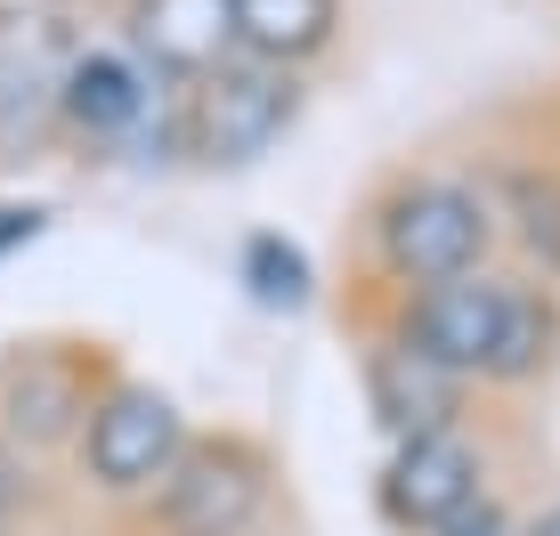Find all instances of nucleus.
Instances as JSON below:
<instances>
[{"label":"nucleus","mask_w":560,"mask_h":536,"mask_svg":"<svg viewBox=\"0 0 560 536\" xmlns=\"http://www.w3.org/2000/svg\"><path fill=\"white\" fill-rule=\"evenodd\" d=\"M528 536H560V504H552V512H545V521H536Z\"/></svg>","instance_id":"obj_18"},{"label":"nucleus","mask_w":560,"mask_h":536,"mask_svg":"<svg viewBox=\"0 0 560 536\" xmlns=\"http://www.w3.org/2000/svg\"><path fill=\"white\" fill-rule=\"evenodd\" d=\"M431 536H520V528H512V521H504V512H495V504H488V496H479V504H463V512H455V521H439Z\"/></svg>","instance_id":"obj_16"},{"label":"nucleus","mask_w":560,"mask_h":536,"mask_svg":"<svg viewBox=\"0 0 560 536\" xmlns=\"http://www.w3.org/2000/svg\"><path fill=\"white\" fill-rule=\"evenodd\" d=\"M301 114V82L293 66H268V57H244V66H211L196 82V106H187V147L203 163H260L268 147L293 130Z\"/></svg>","instance_id":"obj_1"},{"label":"nucleus","mask_w":560,"mask_h":536,"mask_svg":"<svg viewBox=\"0 0 560 536\" xmlns=\"http://www.w3.org/2000/svg\"><path fill=\"white\" fill-rule=\"evenodd\" d=\"M528 244L545 253V268H560V196H552V187H545V196L528 187Z\"/></svg>","instance_id":"obj_14"},{"label":"nucleus","mask_w":560,"mask_h":536,"mask_svg":"<svg viewBox=\"0 0 560 536\" xmlns=\"http://www.w3.org/2000/svg\"><path fill=\"white\" fill-rule=\"evenodd\" d=\"M154 90L147 73L130 66V57H106V49H82L66 66V90H57V114H66L82 139H130V130L147 123Z\"/></svg>","instance_id":"obj_10"},{"label":"nucleus","mask_w":560,"mask_h":536,"mask_svg":"<svg viewBox=\"0 0 560 536\" xmlns=\"http://www.w3.org/2000/svg\"><path fill=\"white\" fill-rule=\"evenodd\" d=\"M179 447H187L179 407L147 382H106L82 423V471L98 496H154V480L179 464Z\"/></svg>","instance_id":"obj_3"},{"label":"nucleus","mask_w":560,"mask_h":536,"mask_svg":"<svg viewBox=\"0 0 560 536\" xmlns=\"http://www.w3.org/2000/svg\"><path fill=\"white\" fill-rule=\"evenodd\" d=\"M130 42L147 66L203 82L236 49V16H228V0H130Z\"/></svg>","instance_id":"obj_9"},{"label":"nucleus","mask_w":560,"mask_h":536,"mask_svg":"<svg viewBox=\"0 0 560 536\" xmlns=\"http://www.w3.org/2000/svg\"><path fill=\"white\" fill-rule=\"evenodd\" d=\"M25 496H33V471H25V447H9L0 439V528L25 512Z\"/></svg>","instance_id":"obj_15"},{"label":"nucleus","mask_w":560,"mask_h":536,"mask_svg":"<svg viewBox=\"0 0 560 536\" xmlns=\"http://www.w3.org/2000/svg\"><path fill=\"white\" fill-rule=\"evenodd\" d=\"M244 284H253L260 310H301L308 301V253L284 236H253L244 244Z\"/></svg>","instance_id":"obj_13"},{"label":"nucleus","mask_w":560,"mask_h":536,"mask_svg":"<svg viewBox=\"0 0 560 536\" xmlns=\"http://www.w3.org/2000/svg\"><path fill=\"white\" fill-rule=\"evenodd\" d=\"M520 310V284L504 277H447V284H422V301L407 310V350L431 358L439 374L471 382V374H495V350H504V325Z\"/></svg>","instance_id":"obj_5"},{"label":"nucleus","mask_w":560,"mask_h":536,"mask_svg":"<svg viewBox=\"0 0 560 536\" xmlns=\"http://www.w3.org/2000/svg\"><path fill=\"white\" fill-rule=\"evenodd\" d=\"M90 358L57 350V341H33V350L0 358V439L9 447H57L90 423Z\"/></svg>","instance_id":"obj_6"},{"label":"nucleus","mask_w":560,"mask_h":536,"mask_svg":"<svg viewBox=\"0 0 560 536\" xmlns=\"http://www.w3.org/2000/svg\"><path fill=\"white\" fill-rule=\"evenodd\" d=\"M268 504V455L253 439H196L179 464L154 480L163 536H244Z\"/></svg>","instance_id":"obj_2"},{"label":"nucleus","mask_w":560,"mask_h":536,"mask_svg":"<svg viewBox=\"0 0 560 536\" xmlns=\"http://www.w3.org/2000/svg\"><path fill=\"white\" fill-rule=\"evenodd\" d=\"M228 16H236V42L253 57L301 66V57H317L325 42H334L341 0H228Z\"/></svg>","instance_id":"obj_12"},{"label":"nucleus","mask_w":560,"mask_h":536,"mask_svg":"<svg viewBox=\"0 0 560 536\" xmlns=\"http://www.w3.org/2000/svg\"><path fill=\"white\" fill-rule=\"evenodd\" d=\"M42 228H49V212H42V203H0V260H9L16 244H33Z\"/></svg>","instance_id":"obj_17"},{"label":"nucleus","mask_w":560,"mask_h":536,"mask_svg":"<svg viewBox=\"0 0 560 536\" xmlns=\"http://www.w3.org/2000/svg\"><path fill=\"white\" fill-rule=\"evenodd\" d=\"M463 504H479V447L463 431H415L398 439L390 471H382V512L390 528L431 536L439 521H455Z\"/></svg>","instance_id":"obj_7"},{"label":"nucleus","mask_w":560,"mask_h":536,"mask_svg":"<svg viewBox=\"0 0 560 536\" xmlns=\"http://www.w3.org/2000/svg\"><path fill=\"white\" fill-rule=\"evenodd\" d=\"M365 398H374V415H382L398 439L447 431V415H455V374H439L431 358L407 350V341H382V350H365Z\"/></svg>","instance_id":"obj_11"},{"label":"nucleus","mask_w":560,"mask_h":536,"mask_svg":"<svg viewBox=\"0 0 560 536\" xmlns=\"http://www.w3.org/2000/svg\"><path fill=\"white\" fill-rule=\"evenodd\" d=\"M479 253H488V203L463 196V187L415 179L382 203V260H390V277L447 284V277H471Z\"/></svg>","instance_id":"obj_4"},{"label":"nucleus","mask_w":560,"mask_h":536,"mask_svg":"<svg viewBox=\"0 0 560 536\" xmlns=\"http://www.w3.org/2000/svg\"><path fill=\"white\" fill-rule=\"evenodd\" d=\"M73 57H82V49H73L66 16H49V9H0V130L49 114L57 90H66Z\"/></svg>","instance_id":"obj_8"}]
</instances>
